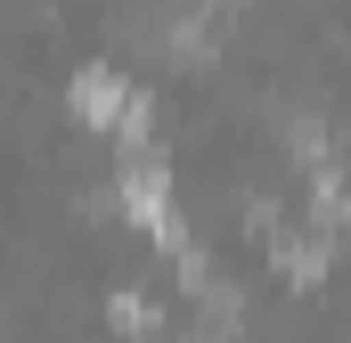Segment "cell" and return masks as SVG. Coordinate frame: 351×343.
<instances>
[{
  "label": "cell",
  "mask_w": 351,
  "mask_h": 343,
  "mask_svg": "<svg viewBox=\"0 0 351 343\" xmlns=\"http://www.w3.org/2000/svg\"><path fill=\"white\" fill-rule=\"evenodd\" d=\"M74 115H82L90 131H114V139H139L147 131V98L123 82V74H106V66L74 74Z\"/></svg>",
  "instance_id": "obj_1"
},
{
  "label": "cell",
  "mask_w": 351,
  "mask_h": 343,
  "mask_svg": "<svg viewBox=\"0 0 351 343\" xmlns=\"http://www.w3.org/2000/svg\"><path fill=\"white\" fill-rule=\"evenodd\" d=\"M123 204L156 229V246H180V221H172V196H164V164H156V156L123 164Z\"/></svg>",
  "instance_id": "obj_2"
},
{
  "label": "cell",
  "mask_w": 351,
  "mask_h": 343,
  "mask_svg": "<svg viewBox=\"0 0 351 343\" xmlns=\"http://www.w3.org/2000/svg\"><path fill=\"white\" fill-rule=\"evenodd\" d=\"M114 327H123V335H156V311H147L139 294H123V303H114Z\"/></svg>",
  "instance_id": "obj_3"
}]
</instances>
